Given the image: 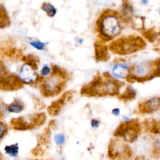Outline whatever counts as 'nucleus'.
<instances>
[{
  "mask_svg": "<svg viewBox=\"0 0 160 160\" xmlns=\"http://www.w3.org/2000/svg\"><path fill=\"white\" fill-rule=\"evenodd\" d=\"M125 24L119 11L109 8L103 9L95 22L97 40L109 44L121 36Z\"/></svg>",
  "mask_w": 160,
  "mask_h": 160,
  "instance_id": "nucleus-1",
  "label": "nucleus"
},
{
  "mask_svg": "<svg viewBox=\"0 0 160 160\" xmlns=\"http://www.w3.org/2000/svg\"><path fill=\"white\" fill-rule=\"evenodd\" d=\"M124 85L123 81L114 79L108 72H97L80 90L82 96L89 98L118 96Z\"/></svg>",
  "mask_w": 160,
  "mask_h": 160,
  "instance_id": "nucleus-2",
  "label": "nucleus"
},
{
  "mask_svg": "<svg viewBox=\"0 0 160 160\" xmlns=\"http://www.w3.org/2000/svg\"><path fill=\"white\" fill-rule=\"evenodd\" d=\"M51 74L44 78L39 84V89L42 96L54 97L61 94L71 79V73L64 68L52 64Z\"/></svg>",
  "mask_w": 160,
  "mask_h": 160,
  "instance_id": "nucleus-3",
  "label": "nucleus"
},
{
  "mask_svg": "<svg viewBox=\"0 0 160 160\" xmlns=\"http://www.w3.org/2000/svg\"><path fill=\"white\" fill-rule=\"evenodd\" d=\"M109 52L119 56H128L144 50L147 42L144 38L137 34L122 35L108 44Z\"/></svg>",
  "mask_w": 160,
  "mask_h": 160,
  "instance_id": "nucleus-4",
  "label": "nucleus"
},
{
  "mask_svg": "<svg viewBox=\"0 0 160 160\" xmlns=\"http://www.w3.org/2000/svg\"><path fill=\"white\" fill-rule=\"evenodd\" d=\"M21 61L23 63L18 72L21 82L24 85H39L44 79L40 76L39 72L38 71L39 58L35 54H28L22 56Z\"/></svg>",
  "mask_w": 160,
  "mask_h": 160,
  "instance_id": "nucleus-5",
  "label": "nucleus"
},
{
  "mask_svg": "<svg viewBox=\"0 0 160 160\" xmlns=\"http://www.w3.org/2000/svg\"><path fill=\"white\" fill-rule=\"evenodd\" d=\"M155 78V60H145L131 65L128 82L143 83Z\"/></svg>",
  "mask_w": 160,
  "mask_h": 160,
  "instance_id": "nucleus-6",
  "label": "nucleus"
},
{
  "mask_svg": "<svg viewBox=\"0 0 160 160\" xmlns=\"http://www.w3.org/2000/svg\"><path fill=\"white\" fill-rule=\"evenodd\" d=\"M142 131L141 122L138 119H131L128 121H122L114 130V136L131 144L137 141Z\"/></svg>",
  "mask_w": 160,
  "mask_h": 160,
  "instance_id": "nucleus-7",
  "label": "nucleus"
},
{
  "mask_svg": "<svg viewBox=\"0 0 160 160\" xmlns=\"http://www.w3.org/2000/svg\"><path fill=\"white\" fill-rule=\"evenodd\" d=\"M108 156L111 160H131L132 151L128 143L114 137L109 141Z\"/></svg>",
  "mask_w": 160,
  "mask_h": 160,
  "instance_id": "nucleus-8",
  "label": "nucleus"
},
{
  "mask_svg": "<svg viewBox=\"0 0 160 160\" xmlns=\"http://www.w3.org/2000/svg\"><path fill=\"white\" fill-rule=\"evenodd\" d=\"M45 120V114L41 112L13 118L10 121V125L14 129L26 131L41 126L44 122Z\"/></svg>",
  "mask_w": 160,
  "mask_h": 160,
  "instance_id": "nucleus-9",
  "label": "nucleus"
},
{
  "mask_svg": "<svg viewBox=\"0 0 160 160\" xmlns=\"http://www.w3.org/2000/svg\"><path fill=\"white\" fill-rule=\"evenodd\" d=\"M131 65L132 64L122 58H116L111 64L109 73L116 80L128 82L131 74Z\"/></svg>",
  "mask_w": 160,
  "mask_h": 160,
  "instance_id": "nucleus-10",
  "label": "nucleus"
},
{
  "mask_svg": "<svg viewBox=\"0 0 160 160\" xmlns=\"http://www.w3.org/2000/svg\"><path fill=\"white\" fill-rule=\"evenodd\" d=\"M24 84L20 80L18 74L7 72L0 77V91L4 92L15 91L21 89Z\"/></svg>",
  "mask_w": 160,
  "mask_h": 160,
  "instance_id": "nucleus-11",
  "label": "nucleus"
},
{
  "mask_svg": "<svg viewBox=\"0 0 160 160\" xmlns=\"http://www.w3.org/2000/svg\"><path fill=\"white\" fill-rule=\"evenodd\" d=\"M160 111V96H154L139 102L137 112L140 114H151Z\"/></svg>",
  "mask_w": 160,
  "mask_h": 160,
  "instance_id": "nucleus-12",
  "label": "nucleus"
},
{
  "mask_svg": "<svg viewBox=\"0 0 160 160\" xmlns=\"http://www.w3.org/2000/svg\"><path fill=\"white\" fill-rule=\"evenodd\" d=\"M109 51L108 44L98 40L94 43V57L97 61H107L109 58Z\"/></svg>",
  "mask_w": 160,
  "mask_h": 160,
  "instance_id": "nucleus-13",
  "label": "nucleus"
},
{
  "mask_svg": "<svg viewBox=\"0 0 160 160\" xmlns=\"http://www.w3.org/2000/svg\"><path fill=\"white\" fill-rule=\"evenodd\" d=\"M71 91L64 92L59 99L53 101L48 108V112L51 116H56L58 114L62 107L66 103V101L70 97Z\"/></svg>",
  "mask_w": 160,
  "mask_h": 160,
  "instance_id": "nucleus-14",
  "label": "nucleus"
},
{
  "mask_svg": "<svg viewBox=\"0 0 160 160\" xmlns=\"http://www.w3.org/2000/svg\"><path fill=\"white\" fill-rule=\"evenodd\" d=\"M142 128L148 133L152 134L154 136L160 134V121L154 118H148L144 119L141 122Z\"/></svg>",
  "mask_w": 160,
  "mask_h": 160,
  "instance_id": "nucleus-15",
  "label": "nucleus"
},
{
  "mask_svg": "<svg viewBox=\"0 0 160 160\" xmlns=\"http://www.w3.org/2000/svg\"><path fill=\"white\" fill-rule=\"evenodd\" d=\"M11 19L5 6L0 3V29L7 28L11 25Z\"/></svg>",
  "mask_w": 160,
  "mask_h": 160,
  "instance_id": "nucleus-16",
  "label": "nucleus"
},
{
  "mask_svg": "<svg viewBox=\"0 0 160 160\" xmlns=\"http://www.w3.org/2000/svg\"><path fill=\"white\" fill-rule=\"evenodd\" d=\"M136 91L131 86H128L123 92H121L118 98L124 102L132 101L136 98Z\"/></svg>",
  "mask_w": 160,
  "mask_h": 160,
  "instance_id": "nucleus-17",
  "label": "nucleus"
},
{
  "mask_svg": "<svg viewBox=\"0 0 160 160\" xmlns=\"http://www.w3.org/2000/svg\"><path fill=\"white\" fill-rule=\"evenodd\" d=\"M24 105L23 102L18 98L14 99L11 103L7 105L6 109L8 112L11 113H20L23 111Z\"/></svg>",
  "mask_w": 160,
  "mask_h": 160,
  "instance_id": "nucleus-18",
  "label": "nucleus"
},
{
  "mask_svg": "<svg viewBox=\"0 0 160 160\" xmlns=\"http://www.w3.org/2000/svg\"><path fill=\"white\" fill-rule=\"evenodd\" d=\"M40 8L43 12H44L46 16L50 18H54L58 12L57 8L52 4L49 2H43L41 5Z\"/></svg>",
  "mask_w": 160,
  "mask_h": 160,
  "instance_id": "nucleus-19",
  "label": "nucleus"
},
{
  "mask_svg": "<svg viewBox=\"0 0 160 160\" xmlns=\"http://www.w3.org/2000/svg\"><path fill=\"white\" fill-rule=\"evenodd\" d=\"M5 152L11 157H16L19 153L18 144H12L7 145L4 148Z\"/></svg>",
  "mask_w": 160,
  "mask_h": 160,
  "instance_id": "nucleus-20",
  "label": "nucleus"
},
{
  "mask_svg": "<svg viewBox=\"0 0 160 160\" xmlns=\"http://www.w3.org/2000/svg\"><path fill=\"white\" fill-rule=\"evenodd\" d=\"M152 154L154 158L160 155V134L155 136V138L152 144Z\"/></svg>",
  "mask_w": 160,
  "mask_h": 160,
  "instance_id": "nucleus-21",
  "label": "nucleus"
},
{
  "mask_svg": "<svg viewBox=\"0 0 160 160\" xmlns=\"http://www.w3.org/2000/svg\"><path fill=\"white\" fill-rule=\"evenodd\" d=\"M29 44L34 49L39 51H43L46 49V43L39 39H32L29 42Z\"/></svg>",
  "mask_w": 160,
  "mask_h": 160,
  "instance_id": "nucleus-22",
  "label": "nucleus"
},
{
  "mask_svg": "<svg viewBox=\"0 0 160 160\" xmlns=\"http://www.w3.org/2000/svg\"><path fill=\"white\" fill-rule=\"evenodd\" d=\"M52 72V67L48 64H44L39 71V75L42 78H46L48 77Z\"/></svg>",
  "mask_w": 160,
  "mask_h": 160,
  "instance_id": "nucleus-23",
  "label": "nucleus"
},
{
  "mask_svg": "<svg viewBox=\"0 0 160 160\" xmlns=\"http://www.w3.org/2000/svg\"><path fill=\"white\" fill-rule=\"evenodd\" d=\"M8 132V126L0 121V141L4 138Z\"/></svg>",
  "mask_w": 160,
  "mask_h": 160,
  "instance_id": "nucleus-24",
  "label": "nucleus"
},
{
  "mask_svg": "<svg viewBox=\"0 0 160 160\" xmlns=\"http://www.w3.org/2000/svg\"><path fill=\"white\" fill-rule=\"evenodd\" d=\"M54 141H55L56 144L57 145H59V146L63 144L64 143V142H65V140H66L64 135L63 134H62V133L56 134L54 136Z\"/></svg>",
  "mask_w": 160,
  "mask_h": 160,
  "instance_id": "nucleus-25",
  "label": "nucleus"
},
{
  "mask_svg": "<svg viewBox=\"0 0 160 160\" xmlns=\"http://www.w3.org/2000/svg\"><path fill=\"white\" fill-rule=\"evenodd\" d=\"M155 78L160 77V58L155 59Z\"/></svg>",
  "mask_w": 160,
  "mask_h": 160,
  "instance_id": "nucleus-26",
  "label": "nucleus"
},
{
  "mask_svg": "<svg viewBox=\"0 0 160 160\" xmlns=\"http://www.w3.org/2000/svg\"><path fill=\"white\" fill-rule=\"evenodd\" d=\"M7 72H8L6 66L2 61V59L0 58V77L6 74Z\"/></svg>",
  "mask_w": 160,
  "mask_h": 160,
  "instance_id": "nucleus-27",
  "label": "nucleus"
},
{
  "mask_svg": "<svg viewBox=\"0 0 160 160\" xmlns=\"http://www.w3.org/2000/svg\"><path fill=\"white\" fill-rule=\"evenodd\" d=\"M90 124L92 128L93 129H98L101 125V121L98 119H92L90 122Z\"/></svg>",
  "mask_w": 160,
  "mask_h": 160,
  "instance_id": "nucleus-28",
  "label": "nucleus"
},
{
  "mask_svg": "<svg viewBox=\"0 0 160 160\" xmlns=\"http://www.w3.org/2000/svg\"><path fill=\"white\" fill-rule=\"evenodd\" d=\"M111 114L116 117H118L121 115V109L119 108H114L111 110Z\"/></svg>",
  "mask_w": 160,
  "mask_h": 160,
  "instance_id": "nucleus-29",
  "label": "nucleus"
},
{
  "mask_svg": "<svg viewBox=\"0 0 160 160\" xmlns=\"http://www.w3.org/2000/svg\"><path fill=\"white\" fill-rule=\"evenodd\" d=\"M139 2L142 6H146L149 3V0H139Z\"/></svg>",
  "mask_w": 160,
  "mask_h": 160,
  "instance_id": "nucleus-30",
  "label": "nucleus"
},
{
  "mask_svg": "<svg viewBox=\"0 0 160 160\" xmlns=\"http://www.w3.org/2000/svg\"><path fill=\"white\" fill-rule=\"evenodd\" d=\"M134 160H149V159H147V158H146V157H144V156H136Z\"/></svg>",
  "mask_w": 160,
  "mask_h": 160,
  "instance_id": "nucleus-31",
  "label": "nucleus"
},
{
  "mask_svg": "<svg viewBox=\"0 0 160 160\" xmlns=\"http://www.w3.org/2000/svg\"><path fill=\"white\" fill-rule=\"evenodd\" d=\"M83 41H84V40L82 38H78L76 39V42L78 43V44H82L83 43Z\"/></svg>",
  "mask_w": 160,
  "mask_h": 160,
  "instance_id": "nucleus-32",
  "label": "nucleus"
},
{
  "mask_svg": "<svg viewBox=\"0 0 160 160\" xmlns=\"http://www.w3.org/2000/svg\"><path fill=\"white\" fill-rule=\"evenodd\" d=\"M2 116H3V111H2V108L1 104L0 102V119L2 118Z\"/></svg>",
  "mask_w": 160,
  "mask_h": 160,
  "instance_id": "nucleus-33",
  "label": "nucleus"
},
{
  "mask_svg": "<svg viewBox=\"0 0 160 160\" xmlns=\"http://www.w3.org/2000/svg\"><path fill=\"white\" fill-rule=\"evenodd\" d=\"M157 11H158V13L160 15V7H159V8H158V9Z\"/></svg>",
  "mask_w": 160,
  "mask_h": 160,
  "instance_id": "nucleus-34",
  "label": "nucleus"
},
{
  "mask_svg": "<svg viewBox=\"0 0 160 160\" xmlns=\"http://www.w3.org/2000/svg\"><path fill=\"white\" fill-rule=\"evenodd\" d=\"M0 160H2V158H1V156H0Z\"/></svg>",
  "mask_w": 160,
  "mask_h": 160,
  "instance_id": "nucleus-35",
  "label": "nucleus"
},
{
  "mask_svg": "<svg viewBox=\"0 0 160 160\" xmlns=\"http://www.w3.org/2000/svg\"><path fill=\"white\" fill-rule=\"evenodd\" d=\"M159 121H160V120H159Z\"/></svg>",
  "mask_w": 160,
  "mask_h": 160,
  "instance_id": "nucleus-36",
  "label": "nucleus"
}]
</instances>
